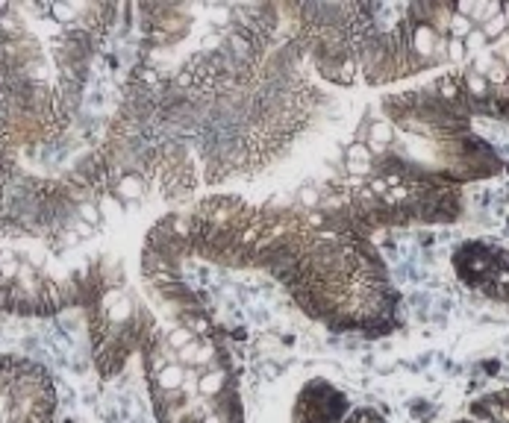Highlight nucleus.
<instances>
[{"label": "nucleus", "instance_id": "7ed1b4c3", "mask_svg": "<svg viewBox=\"0 0 509 423\" xmlns=\"http://www.w3.org/2000/svg\"><path fill=\"white\" fill-rule=\"evenodd\" d=\"M380 112L383 118L365 121L344 153L348 176L389 171L459 188L503 168L501 156L474 133L456 71L418 91L386 97Z\"/></svg>", "mask_w": 509, "mask_h": 423}, {"label": "nucleus", "instance_id": "f8f14e48", "mask_svg": "<svg viewBox=\"0 0 509 423\" xmlns=\"http://www.w3.org/2000/svg\"><path fill=\"white\" fill-rule=\"evenodd\" d=\"M453 423H477V420H453Z\"/></svg>", "mask_w": 509, "mask_h": 423}, {"label": "nucleus", "instance_id": "f257e3e1", "mask_svg": "<svg viewBox=\"0 0 509 423\" xmlns=\"http://www.w3.org/2000/svg\"><path fill=\"white\" fill-rule=\"evenodd\" d=\"M168 259L201 256L227 268H262L298 308L339 335L380 338L401 327V294L365 230L324 206H256L212 194L162 218L147 241Z\"/></svg>", "mask_w": 509, "mask_h": 423}, {"label": "nucleus", "instance_id": "9d476101", "mask_svg": "<svg viewBox=\"0 0 509 423\" xmlns=\"http://www.w3.org/2000/svg\"><path fill=\"white\" fill-rule=\"evenodd\" d=\"M341 423H389V420L377 409H371V405H359V409H351Z\"/></svg>", "mask_w": 509, "mask_h": 423}, {"label": "nucleus", "instance_id": "0eeeda50", "mask_svg": "<svg viewBox=\"0 0 509 423\" xmlns=\"http://www.w3.org/2000/svg\"><path fill=\"white\" fill-rule=\"evenodd\" d=\"M453 273L465 288L477 294L509 303V250L495 241L471 238L463 241L451 256Z\"/></svg>", "mask_w": 509, "mask_h": 423}, {"label": "nucleus", "instance_id": "9b49d317", "mask_svg": "<svg viewBox=\"0 0 509 423\" xmlns=\"http://www.w3.org/2000/svg\"><path fill=\"white\" fill-rule=\"evenodd\" d=\"M51 15H54V21H59V24H71V21H77L80 15H83V6L54 4V6H51Z\"/></svg>", "mask_w": 509, "mask_h": 423}, {"label": "nucleus", "instance_id": "39448f33", "mask_svg": "<svg viewBox=\"0 0 509 423\" xmlns=\"http://www.w3.org/2000/svg\"><path fill=\"white\" fill-rule=\"evenodd\" d=\"M86 303L94 365L103 379H112L127 367L130 356L139 353L153 323V312L130 288L121 265L103 268L97 282L86 285Z\"/></svg>", "mask_w": 509, "mask_h": 423}, {"label": "nucleus", "instance_id": "6e6552de", "mask_svg": "<svg viewBox=\"0 0 509 423\" xmlns=\"http://www.w3.org/2000/svg\"><path fill=\"white\" fill-rule=\"evenodd\" d=\"M351 412V397L324 377L301 385L291 403V423H341Z\"/></svg>", "mask_w": 509, "mask_h": 423}, {"label": "nucleus", "instance_id": "423d86ee", "mask_svg": "<svg viewBox=\"0 0 509 423\" xmlns=\"http://www.w3.org/2000/svg\"><path fill=\"white\" fill-rule=\"evenodd\" d=\"M56 388L39 362L0 359V423H54Z\"/></svg>", "mask_w": 509, "mask_h": 423}, {"label": "nucleus", "instance_id": "1a4fd4ad", "mask_svg": "<svg viewBox=\"0 0 509 423\" xmlns=\"http://www.w3.org/2000/svg\"><path fill=\"white\" fill-rule=\"evenodd\" d=\"M468 412L480 423H509V388H498V391L480 394L468 405Z\"/></svg>", "mask_w": 509, "mask_h": 423}, {"label": "nucleus", "instance_id": "20e7f679", "mask_svg": "<svg viewBox=\"0 0 509 423\" xmlns=\"http://www.w3.org/2000/svg\"><path fill=\"white\" fill-rule=\"evenodd\" d=\"M324 209L341 212L368 235L380 226L401 223H451L463 215V194L456 186L418 180L406 174L368 171L363 176H344L318 194Z\"/></svg>", "mask_w": 509, "mask_h": 423}, {"label": "nucleus", "instance_id": "f03ea898", "mask_svg": "<svg viewBox=\"0 0 509 423\" xmlns=\"http://www.w3.org/2000/svg\"><path fill=\"white\" fill-rule=\"evenodd\" d=\"M142 273L165 312L139 347L156 423H244L239 373L215 320L174 262L142 256Z\"/></svg>", "mask_w": 509, "mask_h": 423}]
</instances>
